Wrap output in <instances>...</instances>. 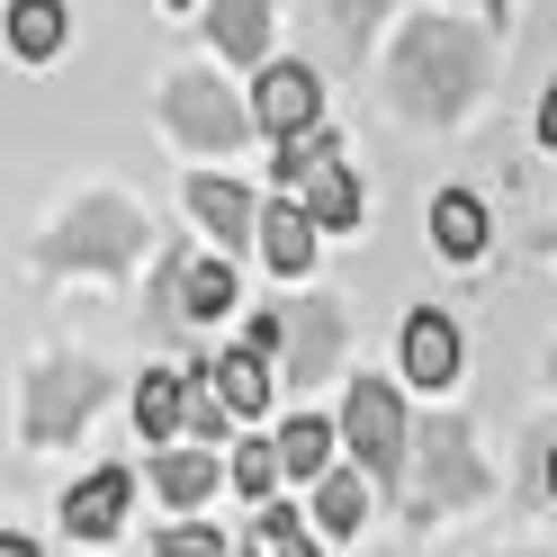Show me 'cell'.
<instances>
[{
    "label": "cell",
    "mask_w": 557,
    "mask_h": 557,
    "mask_svg": "<svg viewBox=\"0 0 557 557\" xmlns=\"http://www.w3.org/2000/svg\"><path fill=\"white\" fill-rule=\"evenodd\" d=\"M396 99L413 117H459L468 99L485 90V37L459 18H423V27H405V46H396Z\"/></svg>",
    "instance_id": "6da1fadb"
},
{
    "label": "cell",
    "mask_w": 557,
    "mask_h": 557,
    "mask_svg": "<svg viewBox=\"0 0 557 557\" xmlns=\"http://www.w3.org/2000/svg\"><path fill=\"white\" fill-rule=\"evenodd\" d=\"M162 109H171V135H189V145H216V153H234L243 135H252V109H243V99H225L216 73H181V82L162 90Z\"/></svg>",
    "instance_id": "7a4b0ae2"
},
{
    "label": "cell",
    "mask_w": 557,
    "mask_h": 557,
    "mask_svg": "<svg viewBox=\"0 0 557 557\" xmlns=\"http://www.w3.org/2000/svg\"><path fill=\"white\" fill-rule=\"evenodd\" d=\"M413 449H423V468H413V495H423V504H468V495H485V468H476V441H468L459 413L423 423Z\"/></svg>",
    "instance_id": "3957f363"
},
{
    "label": "cell",
    "mask_w": 557,
    "mask_h": 557,
    "mask_svg": "<svg viewBox=\"0 0 557 557\" xmlns=\"http://www.w3.org/2000/svg\"><path fill=\"white\" fill-rule=\"evenodd\" d=\"M135 252H153V234H145V216H135V207H117V198L73 207V225H63V261L117 270V261H135Z\"/></svg>",
    "instance_id": "277c9868"
},
{
    "label": "cell",
    "mask_w": 557,
    "mask_h": 557,
    "mask_svg": "<svg viewBox=\"0 0 557 557\" xmlns=\"http://www.w3.org/2000/svg\"><path fill=\"white\" fill-rule=\"evenodd\" d=\"M342 441H351L360 468H396L405 459V405H396V387L360 377V387L342 396Z\"/></svg>",
    "instance_id": "5b68a950"
},
{
    "label": "cell",
    "mask_w": 557,
    "mask_h": 557,
    "mask_svg": "<svg viewBox=\"0 0 557 557\" xmlns=\"http://www.w3.org/2000/svg\"><path fill=\"white\" fill-rule=\"evenodd\" d=\"M252 126H270L278 145L306 135V126H324V82L306 73V63H270L261 90H252Z\"/></svg>",
    "instance_id": "8992f818"
},
{
    "label": "cell",
    "mask_w": 557,
    "mask_h": 557,
    "mask_svg": "<svg viewBox=\"0 0 557 557\" xmlns=\"http://www.w3.org/2000/svg\"><path fill=\"white\" fill-rule=\"evenodd\" d=\"M126 504H135V476L126 468H90L73 495H63V521H73V540H109L126 521Z\"/></svg>",
    "instance_id": "52a82bcc"
},
{
    "label": "cell",
    "mask_w": 557,
    "mask_h": 557,
    "mask_svg": "<svg viewBox=\"0 0 557 557\" xmlns=\"http://www.w3.org/2000/svg\"><path fill=\"white\" fill-rule=\"evenodd\" d=\"M405 377H413V387H432V396L459 377V324L432 315V306H423V315H405Z\"/></svg>",
    "instance_id": "ba28073f"
},
{
    "label": "cell",
    "mask_w": 557,
    "mask_h": 557,
    "mask_svg": "<svg viewBox=\"0 0 557 557\" xmlns=\"http://www.w3.org/2000/svg\"><path fill=\"white\" fill-rule=\"evenodd\" d=\"M342 360V306H297V333H288V387H315V377H333Z\"/></svg>",
    "instance_id": "9c48e42d"
},
{
    "label": "cell",
    "mask_w": 557,
    "mask_h": 557,
    "mask_svg": "<svg viewBox=\"0 0 557 557\" xmlns=\"http://www.w3.org/2000/svg\"><path fill=\"white\" fill-rule=\"evenodd\" d=\"M90 387H99L90 369H46L37 377V405H27V441H63L90 413Z\"/></svg>",
    "instance_id": "30bf717a"
},
{
    "label": "cell",
    "mask_w": 557,
    "mask_h": 557,
    "mask_svg": "<svg viewBox=\"0 0 557 557\" xmlns=\"http://www.w3.org/2000/svg\"><path fill=\"white\" fill-rule=\"evenodd\" d=\"M315 216H306V207H288V198H278L270 207V216H261V261L278 270V278H297V270H315Z\"/></svg>",
    "instance_id": "8fae6325"
},
{
    "label": "cell",
    "mask_w": 557,
    "mask_h": 557,
    "mask_svg": "<svg viewBox=\"0 0 557 557\" xmlns=\"http://www.w3.org/2000/svg\"><path fill=\"white\" fill-rule=\"evenodd\" d=\"M432 243H441V261H476L485 252V198L476 189H441L432 198Z\"/></svg>",
    "instance_id": "7c38bea8"
},
{
    "label": "cell",
    "mask_w": 557,
    "mask_h": 557,
    "mask_svg": "<svg viewBox=\"0 0 557 557\" xmlns=\"http://www.w3.org/2000/svg\"><path fill=\"white\" fill-rule=\"evenodd\" d=\"M207 37H216V54H234V63H261L270 0H216V10H207Z\"/></svg>",
    "instance_id": "4fadbf2b"
},
{
    "label": "cell",
    "mask_w": 557,
    "mask_h": 557,
    "mask_svg": "<svg viewBox=\"0 0 557 557\" xmlns=\"http://www.w3.org/2000/svg\"><path fill=\"white\" fill-rule=\"evenodd\" d=\"M189 207H198V225L216 234V243H243V234H261L252 198H243L234 181H189Z\"/></svg>",
    "instance_id": "5bb4252c"
},
{
    "label": "cell",
    "mask_w": 557,
    "mask_h": 557,
    "mask_svg": "<svg viewBox=\"0 0 557 557\" xmlns=\"http://www.w3.org/2000/svg\"><path fill=\"white\" fill-rule=\"evenodd\" d=\"M135 423H145V441H162V432H181L189 423V377H145V387H135Z\"/></svg>",
    "instance_id": "9a60e30c"
},
{
    "label": "cell",
    "mask_w": 557,
    "mask_h": 557,
    "mask_svg": "<svg viewBox=\"0 0 557 557\" xmlns=\"http://www.w3.org/2000/svg\"><path fill=\"white\" fill-rule=\"evenodd\" d=\"M153 485L171 504H207V495H216V449H171V459L153 468Z\"/></svg>",
    "instance_id": "2e32d148"
},
{
    "label": "cell",
    "mask_w": 557,
    "mask_h": 557,
    "mask_svg": "<svg viewBox=\"0 0 557 557\" xmlns=\"http://www.w3.org/2000/svg\"><path fill=\"white\" fill-rule=\"evenodd\" d=\"M306 216L333 225V234H342V225H360V181H351L342 162H333V171H315V181H306Z\"/></svg>",
    "instance_id": "e0dca14e"
},
{
    "label": "cell",
    "mask_w": 557,
    "mask_h": 557,
    "mask_svg": "<svg viewBox=\"0 0 557 557\" xmlns=\"http://www.w3.org/2000/svg\"><path fill=\"white\" fill-rule=\"evenodd\" d=\"M10 46H18L27 63H46V54L63 46V0H18V10H10Z\"/></svg>",
    "instance_id": "ac0fdd59"
},
{
    "label": "cell",
    "mask_w": 557,
    "mask_h": 557,
    "mask_svg": "<svg viewBox=\"0 0 557 557\" xmlns=\"http://www.w3.org/2000/svg\"><path fill=\"white\" fill-rule=\"evenodd\" d=\"M216 387H225L234 413H261V405H270V360H261V351H225V360H216Z\"/></svg>",
    "instance_id": "d6986e66"
},
{
    "label": "cell",
    "mask_w": 557,
    "mask_h": 557,
    "mask_svg": "<svg viewBox=\"0 0 557 557\" xmlns=\"http://www.w3.org/2000/svg\"><path fill=\"white\" fill-rule=\"evenodd\" d=\"M342 162V145H333V126H306V135H288V145H278V181H315V171H333Z\"/></svg>",
    "instance_id": "ffe728a7"
},
{
    "label": "cell",
    "mask_w": 557,
    "mask_h": 557,
    "mask_svg": "<svg viewBox=\"0 0 557 557\" xmlns=\"http://www.w3.org/2000/svg\"><path fill=\"white\" fill-rule=\"evenodd\" d=\"M278 459H288V476H315L333 459V423H315V413H288V432H278Z\"/></svg>",
    "instance_id": "44dd1931"
},
{
    "label": "cell",
    "mask_w": 557,
    "mask_h": 557,
    "mask_svg": "<svg viewBox=\"0 0 557 557\" xmlns=\"http://www.w3.org/2000/svg\"><path fill=\"white\" fill-rule=\"evenodd\" d=\"M360 512H369V485L351 468H333L324 495H315V521H324V531H360Z\"/></svg>",
    "instance_id": "7402d4cb"
},
{
    "label": "cell",
    "mask_w": 557,
    "mask_h": 557,
    "mask_svg": "<svg viewBox=\"0 0 557 557\" xmlns=\"http://www.w3.org/2000/svg\"><path fill=\"white\" fill-rule=\"evenodd\" d=\"M278 468H288V459H278V441H243L234 459H225V476H234V485H243V495H252V504H270Z\"/></svg>",
    "instance_id": "603a6c76"
},
{
    "label": "cell",
    "mask_w": 557,
    "mask_h": 557,
    "mask_svg": "<svg viewBox=\"0 0 557 557\" xmlns=\"http://www.w3.org/2000/svg\"><path fill=\"white\" fill-rule=\"evenodd\" d=\"M181 306H189V315H225V306H234V270L225 261H198L181 278Z\"/></svg>",
    "instance_id": "cb8c5ba5"
},
{
    "label": "cell",
    "mask_w": 557,
    "mask_h": 557,
    "mask_svg": "<svg viewBox=\"0 0 557 557\" xmlns=\"http://www.w3.org/2000/svg\"><path fill=\"white\" fill-rule=\"evenodd\" d=\"M225 423H234V405H225V387H216V369H198V377H189V432L216 441Z\"/></svg>",
    "instance_id": "d4e9b609"
},
{
    "label": "cell",
    "mask_w": 557,
    "mask_h": 557,
    "mask_svg": "<svg viewBox=\"0 0 557 557\" xmlns=\"http://www.w3.org/2000/svg\"><path fill=\"white\" fill-rule=\"evenodd\" d=\"M153 557H234V540L207 531V521H171V531L153 540Z\"/></svg>",
    "instance_id": "484cf974"
},
{
    "label": "cell",
    "mask_w": 557,
    "mask_h": 557,
    "mask_svg": "<svg viewBox=\"0 0 557 557\" xmlns=\"http://www.w3.org/2000/svg\"><path fill=\"white\" fill-rule=\"evenodd\" d=\"M243 324H252V333H243V351H288V333H297V315H278V306H261V315H243Z\"/></svg>",
    "instance_id": "4316f807"
},
{
    "label": "cell",
    "mask_w": 557,
    "mask_h": 557,
    "mask_svg": "<svg viewBox=\"0 0 557 557\" xmlns=\"http://www.w3.org/2000/svg\"><path fill=\"white\" fill-rule=\"evenodd\" d=\"M377 10H387V0H333V18H342V27H369Z\"/></svg>",
    "instance_id": "83f0119b"
},
{
    "label": "cell",
    "mask_w": 557,
    "mask_h": 557,
    "mask_svg": "<svg viewBox=\"0 0 557 557\" xmlns=\"http://www.w3.org/2000/svg\"><path fill=\"white\" fill-rule=\"evenodd\" d=\"M540 145L557 153V82H548V99H540Z\"/></svg>",
    "instance_id": "f1b7e54d"
},
{
    "label": "cell",
    "mask_w": 557,
    "mask_h": 557,
    "mask_svg": "<svg viewBox=\"0 0 557 557\" xmlns=\"http://www.w3.org/2000/svg\"><path fill=\"white\" fill-rule=\"evenodd\" d=\"M270 557H315V540H306V531H297V540H278Z\"/></svg>",
    "instance_id": "f546056e"
},
{
    "label": "cell",
    "mask_w": 557,
    "mask_h": 557,
    "mask_svg": "<svg viewBox=\"0 0 557 557\" xmlns=\"http://www.w3.org/2000/svg\"><path fill=\"white\" fill-rule=\"evenodd\" d=\"M0 557H37V540H0Z\"/></svg>",
    "instance_id": "4dcf8cb0"
},
{
    "label": "cell",
    "mask_w": 557,
    "mask_h": 557,
    "mask_svg": "<svg viewBox=\"0 0 557 557\" xmlns=\"http://www.w3.org/2000/svg\"><path fill=\"white\" fill-rule=\"evenodd\" d=\"M548 504H557V449H548Z\"/></svg>",
    "instance_id": "1f68e13d"
},
{
    "label": "cell",
    "mask_w": 557,
    "mask_h": 557,
    "mask_svg": "<svg viewBox=\"0 0 557 557\" xmlns=\"http://www.w3.org/2000/svg\"><path fill=\"white\" fill-rule=\"evenodd\" d=\"M485 10H504V0H485Z\"/></svg>",
    "instance_id": "d6a6232c"
},
{
    "label": "cell",
    "mask_w": 557,
    "mask_h": 557,
    "mask_svg": "<svg viewBox=\"0 0 557 557\" xmlns=\"http://www.w3.org/2000/svg\"><path fill=\"white\" fill-rule=\"evenodd\" d=\"M234 557H252V548H234Z\"/></svg>",
    "instance_id": "836d02e7"
},
{
    "label": "cell",
    "mask_w": 557,
    "mask_h": 557,
    "mask_svg": "<svg viewBox=\"0 0 557 557\" xmlns=\"http://www.w3.org/2000/svg\"><path fill=\"white\" fill-rule=\"evenodd\" d=\"M171 10H181V0H171Z\"/></svg>",
    "instance_id": "e575fe53"
}]
</instances>
